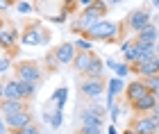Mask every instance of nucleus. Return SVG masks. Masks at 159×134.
Returning a JSON list of instances; mask_svg holds the SVG:
<instances>
[{
  "instance_id": "obj_6",
  "label": "nucleus",
  "mask_w": 159,
  "mask_h": 134,
  "mask_svg": "<svg viewBox=\"0 0 159 134\" xmlns=\"http://www.w3.org/2000/svg\"><path fill=\"white\" fill-rule=\"evenodd\" d=\"M129 127L136 134H159V116L157 114H136L129 121Z\"/></svg>"
},
{
  "instance_id": "obj_16",
  "label": "nucleus",
  "mask_w": 159,
  "mask_h": 134,
  "mask_svg": "<svg viewBox=\"0 0 159 134\" xmlns=\"http://www.w3.org/2000/svg\"><path fill=\"white\" fill-rule=\"evenodd\" d=\"M93 57H96V52H93V50H77V52H75V59H73V64H70V66H73L75 73L84 75L86 70H89Z\"/></svg>"
},
{
  "instance_id": "obj_26",
  "label": "nucleus",
  "mask_w": 159,
  "mask_h": 134,
  "mask_svg": "<svg viewBox=\"0 0 159 134\" xmlns=\"http://www.w3.org/2000/svg\"><path fill=\"white\" fill-rule=\"evenodd\" d=\"M73 46H75V50H93V48H91V46H93V41H91V39H86L84 34H80V37L73 41Z\"/></svg>"
},
{
  "instance_id": "obj_11",
  "label": "nucleus",
  "mask_w": 159,
  "mask_h": 134,
  "mask_svg": "<svg viewBox=\"0 0 159 134\" xmlns=\"http://www.w3.org/2000/svg\"><path fill=\"white\" fill-rule=\"evenodd\" d=\"M148 84H146V80L143 77H139V80H132V82H127L125 84V91H123V98H125V105H129V102H134L136 98H141L143 93H148Z\"/></svg>"
},
{
  "instance_id": "obj_30",
  "label": "nucleus",
  "mask_w": 159,
  "mask_h": 134,
  "mask_svg": "<svg viewBox=\"0 0 159 134\" xmlns=\"http://www.w3.org/2000/svg\"><path fill=\"white\" fill-rule=\"evenodd\" d=\"M146 84H148L150 91H157V89H159V73L152 75V77H146Z\"/></svg>"
},
{
  "instance_id": "obj_15",
  "label": "nucleus",
  "mask_w": 159,
  "mask_h": 134,
  "mask_svg": "<svg viewBox=\"0 0 159 134\" xmlns=\"http://www.w3.org/2000/svg\"><path fill=\"white\" fill-rule=\"evenodd\" d=\"M55 50V57H57V61H59L61 66H70L73 64V59H75V46L70 43V41H64V43H59V46H55L52 48Z\"/></svg>"
},
{
  "instance_id": "obj_21",
  "label": "nucleus",
  "mask_w": 159,
  "mask_h": 134,
  "mask_svg": "<svg viewBox=\"0 0 159 134\" xmlns=\"http://www.w3.org/2000/svg\"><path fill=\"white\" fill-rule=\"evenodd\" d=\"M18 89H20V96H23V100H34V96H37V91H39V84H34V82H23V80H18Z\"/></svg>"
},
{
  "instance_id": "obj_22",
  "label": "nucleus",
  "mask_w": 159,
  "mask_h": 134,
  "mask_svg": "<svg viewBox=\"0 0 159 134\" xmlns=\"http://www.w3.org/2000/svg\"><path fill=\"white\" fill-rule=\"evenodd\" d=\"M61 68V64L57 61V57H55V50H50L46 57H43V73H57V70Z\"/></svg>"
},
{
  "instance_id": "obj_2",
  "label": "nucleus",
  "mask_w": 159,
  "mask_h": 134,
  "mask_svg": "<svg viewBox=\"0 0 159 134\" xmlns=\"http://www.w3.org/2000/svg\"><path fill=\"white\" fill-rule=\"evenodd\" d=\"M50 39H52V34L48 27H43L41 20H30L20 30V37H18L23 46H43V43H50Z\"/></svg>"
},
{
  "instance_id": "obj_41",
  "label": "nucleus",
  "mask_w": 159,
  "mask_h": 134,
  "mask_svg": "<svg viewBox=\"0 0 159 134\" xmlns=\"http://www.w3.org/2000/svg\"><path fill=\"white\" fill-rule=\"evenodd\" d=\"M155 59H157V61H159V55H155Z\"/></svg>"
},
{
  "instance_id": "obj_37",
  "label": "nucleus",
  "mask_w": 159,
  "mask_h": 134,
  "mask_svg": "<svg viewBox=\"0 0 159 134\" xmlns=\"http://www.w3.org/2000/svg\"><path fill=\"white\" fill-rule=\"evenodd\" d=\"M152 7H155V9L159 11V0H152Z\"/></svg>"
},
{
  "instance_id": "obj_14",
  "label": "nucleus",
  "mask_w": 159,
  "mask_h": 134,
  "mask_svg": "<svg viewBox=\"0 0 159 134\" xmlns=\"http://www.w3.org/2000/svg\"><path fill=\"white\" fill-rule=\"evenodd\" d=\"M0 98H7V100H23L16 77H2V82H0Z\"/></svg>"
},
{
  "instance_id": "obj_29",
  "label": "nucleus",
  "mask_w": 159,
  "mask_h": 134,
  "mask_svg": "<svg viewBox=\"0 0 159 134\" xmlns=\"http://www.w3.org/2000/svg\"><path fill=\"white\" fill-rule=\"evenodd\" d=\"M107 114H109V121H111V123H116V121H118V116H120V107H118L116 102H114L111 107L107 109Z\"/></svg>"
},
{
  "instance_id": "obj_35",
  "label": "nucleus",
  "mask_w": 159,
  "mask_h": 134,
  "mask_svg": "<svg viewBox=\"0 0 159 134\" xmlns=\"http://www.w3.org/2000/svg\"><path fill=\"white\" fill-rule=\"evenodd\" d=\"M105 2L109 5V7H114V5H123V2H125V0H105Z\"/></svg>"
},
{
  "instance_id": "obj_10",
  "label": "nucleus",
  "mask_w": 159,
  "mask_h": 134,
  "mask_svg": "<svg viewBox=\"0 0 159 134\" xmlns=\"http://www.w3.org/2000/svg\"><path fill=\"white\" fill-rule=\"evenodd\" d=\"M0 50H5L7 55H16L18 52V46H16V27H0Z\"/></svg>"
},
{
  "instance_id": "obj_39",
  "label": "nucleus",
  "mask_w": 159,
  "mask_h": 134,
  "mask_svg": "<svg viewBox=\"0 0 159 134\" xmlns=\"http://www.w3.org/2000/svg\"><path fill=\"white\" fill-rule=\"evenodd\" d=\"M155 55H159V41L155 43Z\"/></svg>"
},
{
  "instance_id": "obj_13",
  "label": "nucleus",
  "mask_w": 159,
  "mask_h": 134,
  "mask_svg": "<svg viewBox=\"0 0 159 134\" xmlns=\"http://www.w3.org/2000/svg\"><path fill=\"white\" fill-rule=\"evenodd\" d=\"M129 68H132V73L136 77H143V80H146V77H152V75L159 73V61L155 57H148V59H143V61H139V64H134Z\"/></svg>"
},
{
  "instance_id": "obj_38",
  "label": "nucleus",
  "mask_w": 159,
  "mask_h": 134,
  "mask_svg": "<svg viewBox=\"0 0 159 134\" xmlns=\"http://www.w3.org/2000/svg\"><path fill=\"white\" fill-rule=\"evenodd\" d=\"M123 134H136V132H134L132 127H127V130H125V132H123Z\"/></svg>"
},
{
  "instance_id": "obj_23",
  "label": "nucleus",
  "mask_w": 159,
  "mask_h": 134,
  "mask_svg": "<svg viewBox=\"0 0 159 134\" xmlns=\"http://www.w3.org/2000/svg\"><path fill=\"white\" fill-rule=\"evenodd\" d=\"M102 70H105V61L98 57H93V61H91V66H89V70H86V77H102Z\"/></svg>"
},
{
  "instance_id": "obj_27",
  "label": "nucleus",
  "mask_w": 159,
  "mask_h": 134,
  "mask_svg": "<svg viewBox=\"0 0 159 134\" xmlns=\"http://www.w3.org/2000/svg\"><path fill=\"white\" fill-rule=\"evenodd\" d=\"M61 123H64V109H55L52 116H50V123H48V125H50L52 130H59Z\"/></svg>"
},
{
  "instance_id": "obj_19",
  "label": "nucleus",
  "mask_w": 159,
  "mask_h": 134,
  "mask_svg": "<svg viewBox=\"0 0 159 134\" xmlns=\"http://www.w3.org/2000/svg\"><path fill=\"white\" fill-rule=\"evenodd\" d=\"M66 100H68V89L61 87V89H57L55 93L50 96V100L46 102V107H48V109H64Z\"/></svg>"
},
{
  "instance_id": "obj_4",
  "label": "nucleus",
  "mask_w": 159,
  "mask_h": 134,
  "mask_svg": "<svg viewBox=\"0 0 159 134\" xmlns=\"http://www.w3.org/2000/svg\"><path fill=\"white\" fill-rule=\"evenodd\" d=\"M105 89H107L105 75L102 77H86L84 75L82 80H77V91H80V96H82L86 102L98 100L100 96H105Z\"/></svg>"
},
{
  "instance_id": "obj_36",
  "label": "nucleus",
  "mask_w": 159,
  "mask_h": 134,
  "mask_svg": "<svg viewBox=\"0 0 159 134\" xmlns=\"http://www.w3.org/2000/svg\"><path fill=\"white\" fill-rule=\"evenodd\" d=\"M93 0H77V5H82V7H86V5H91Z\"/></svg>"
},
{
  "instance_id": "obj_7",
  "label": "nucleus",
  "mask_w": 159,
  "mask_h": 134,
  "mask_svg": "<svg viewBox=\"0 0 159 134\" xmlns=\"http://www.w3.org/2000/svg\"><path fill=\"white\" fill-rule=\"evenodd\" d=\"M150 9H146V7H139V9H134V11H129L125 20H123V27H125V32L127 34H136L139 30H143L148 23H150Z\"/></svg>"
},
{
  "instance_id": "obj_28",
  "label": "nucleus",
  "mask_w": 159,
  "mask_h": 134,
  "mask_svg": "<svg viewBox=\"0 0 159 134\" xmlns=\"http://www.w3.org/2000/svg\"><path fill=\"white\" fill-rule=\"evenodd\" d=\"M14 7L18 9V14H32L34 9H37V7H32L27 0H16V5H14Z\"/></svg>"
},
{
  "instance_id": "obj_12",
  "label": "nucleus",
  "mask_w": 159,
  "mask_h": 134,
  "mask_svg": "<svg viewBox=\"0 0 159 134\" xmlns=\"http://www.w3.org/2000/svg\"><path fill=\"white\" fill-rule=\"evenodd\" d=\"M125 77H109L107 80V89H105V96H107V102H105V107L109 109L111 105H114V100H116V96H120L123 91H125Z\"/></svg>"
},
{
  "instance_id": "obj_31",
  "label": "nucleus",
  "mask_w": 159,
  "mask_h": 134,
  "mask_svg": "<svg viewBox=\"0 0 159 134\" xmlns=\"http://www.w3.org/2000/svg\"><path fill=\"white\" fill-rule=\"evenodd\" d=\"M11 66V59H9V55H5V57H0V73H7Z\"/></svg>"
},
{
  "instance_id": "obj_3",
  "label": "nucleus",
  "mask_w": 159,
  "mask_h": 134,
  "mask_svg": "<svg viewBox=\"0 0 159 134\" xmlns=\"http://www.w3.org/2000/svg\"><path fill=\"white\" fill-rule=\"evenodd\" d=\"M105 116H107V107L100 105L98 100H91L82 107H77L80 125H105Z\"/></svg>"
},
{
  "instance_id": "obj_9",
  "label": "nucleus",
  "mask_w": 159,
  "mask_h": 134,
  "mask_svg": "<svg viewBox=\"0 0 159 134\" xmlns=\"http://www.w3.org/2000/svg\"><path fill=\"white\" fill-rule=\"evenodd\" d=\"M129 109H132V114H150V111H155L157 107V96L152 93V91H148V93H143L141 98H136L134 102H129L127 105Z\"/></svg>"
},
{
  "instance_id": "obj_33",
  "label": "nucleus",
  "mask_w": 159,
  "mask_h": 134,
  "mask_svg": "<svg viewBox=\"0 0 159 134\" xmlns=\"http://www.w3.org/2000/svg\"><path fill=\"white\" fill-rule=\"evenodd\" d=\"M105 132H107V134H120V132L116 130V123H111V125H109V127H107Z\"/></svg>"
},
{
  "instance_id": "obj_32",
  "label": "nucleus",
  "mask_w": 159,
  "mask_h": 134,
  "mask_svg": "<svg viewBox=\"0 0 159 134\" xmlns=\"http://www.w3.org/2000/svg\"><path fill=\"white\" fill-rule=\"evenodd\" d=\"M16 5V0H0V14H5V11H9L11 7Z\"/></svg>"
},
{
  "instance_id": "obj_17",
  "label": "nucleus",
  "mask_w": 159,
  "mask_h": 134,
  "mask_svg": "<svg viewBox=\"0 0 159 134\" xmlns=\"http://www.w3.org/2000/svg\"><path fill=\"white\" fill-rule=\"evenodd\" d=\"M20 109H30L27 100H7V98H0V114H14V111Z\"/></svg>"
},
{
  "instance_id": "obj_34",
  "label": "nucleus",
  "mask_w": 159,
  "mask_h": 134,
  "mask_svg": "<svg viewBox=\"0 0 159 134\" xmlns=\"http://www.w3.org/2000/svg\"><path fill=\"white\" fill-rule=\"evenodd\" d=\"M7 132V125H5V116L0 114V134H5Z\"/></svg>"
},
{
  "instance_id": "obj_40",
  "label": "nucleus",
  "mask_w": 159,
  "mask_h": 134,
  "mask_svg": "<svg viewBox=\"0 0 159 134\" xmlns=\"http://www.w3.org/2000/svg\"><path fill=\"white\" fill-rule=\"evenodd\" d=\"M2 25H5V23H2V18H0V27H2Z\"/></svg>"
},
{
  "instance_id": "obj_20",
  "label": "nucleus",
  "mask_w": 159,
  "mask_h": 134,
  "mask_svg": "<svg viewBox=\"0 0 159 134\" xmlns=\"http://www.w3.org/2000/svg\"><path fill=\"white\" fill-rule=\"evenodd\" d=\"M107 68L114 70V75L116 77H127L129 73H132V68H129V64H125V61H116V59H107L105 61Z\"/></svg>"
},
{
  "instance_id": "obj_1",
  "label": "nucleus",
  "mask_w": 159,
  "mask_h": 134,
  "mask_svg": "<svg viewBox=\"0 0 159 134\" xmlns=\"http://www.w3.org/2000/svg\"><path fill=\"white\" fill-rule=\"evenodd\" d=\"M84 37L91 41H102V43H116V41H123L127 37V32L123 27V23H114L109 18H100L96 25H91L84 32Z\"/></svg>"
},
{
  "instance_id": "obj_18",
  "label": "nucleus",
  "mask_w": 159,
  "mask_h": 134,
  "mask_svg": "<svg viewBox=\"0 0 159 134\" xmlns=\"http://www.w3.org/2000/svg\"><path fill=\"white\" fill-rule=\"evenodd\" d=\"M134 37H136V39H141V41H150V43H157V41H159V25L150 20V23L143 27V30H139V32L134 34Z\"/></svg>"
},
{
  "instance_id": "obj_5",
  "label": "nucleus",
  "mask_w": 159,
  "mask_h": 134,
  "mask_svg": "<svg viewBox=\"0 0 159 134\" xmlns=\"http://www.w3.org/2000/svg\"><path fill=\"white\" fill-rule=\"evenodd\" d=\"M14 77H16V80H23V82L41 84L43 70L39 66V61H34V59H20V61L14 64Z\"/></svg>"
},
{
  "instance_id": "obj_25",
  "label": "nucleus",
  "mask_w": 159,
  "mask_h": 134,
  "mask_svg": "<svg viewBox=\"0 0 159 134\" xmlns=\"http://www.w3.org/2000/svg\"><path fill=\"white\" fill-rule=\"evenodd\" d=\"M75 134H105V127L102 125H80Z\"/></svg>"
},
{
  "instance_id": "obj_8",
  "label": "nucleus",
  "mask_w": 159,
  "mask_h": 134,
  "mask_svg": "<svg viewBox=\"0 0 159 134\" xmlns=\"http://www.w3.org/2000/svg\"><path fill=\"white\" fill-rule=\"evenodd\" d=\"M32 121H34L32 109H20V111H14V114H5V125H7V130H9V132L25 127V125L32 123Z\"/></svg>"
},
{
  "instance_id": "obj_24",
  "label": "nucleus",
  "mask_w": 159,
  "mask_h": 134,
  "mask_svg": "<svg viewBox=\"0 0 159 134\" xmlns=\"http://www.w3.org/2000/svg\"><path fill=\"white\" fill-rule=\"evenodd\" d=\"M9 134H41V125L37 121H32V123H27L25 127H20V130H14Z\"/></svg>"
}]
</instances>
